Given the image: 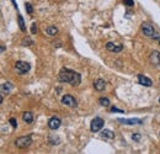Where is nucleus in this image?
<instances>
[{
  "instance_id": "nucleus-19",
  "label": "nucleus",
  "mask_w": 160,
  "mask_h": 154,
  "mask_svg": "<svg viewBox=\"0 0 160 154\" xmlns=\"http://www.w3.org/2000/svg\"><path fill=\"white\" fill-rule=\"evenodd\" d=\"M25 9H26L27 14H32V12H33V7H32V5L30 2H26V4H25Z\"/></svg>"
},
{
  "instance_id": "nucleus-18",
  "label": "nucleus",
  "mask_w": 160,
  "mask_h": 154,
  "mask_svg": "<svg viewBox=\"0 0 160 154\" xmlns=\"http://www.w3.org/2000/svg\"><path fill=\"white\" fill-rule=\"evenodd\" d=\"M98 102L101 106H105V107H108L110 106V100L107 97H100L98 99Z\"/></svg>"
},
{
  "instance_id": "nucleus-9",
  "label": "nucleus",
  "mask_w": 160,
  "mask_h": 154,
  "mask_svg": "<svg viewBox=\"0 0 160 154\" xmlns=\"http://www.w3.org/2000/svg\"><path fill=\"white\" fill-rule=\"evenodd\" d=\"M118 122L122 123V124L135 126V124H142L143 120H140V119H118Z\"/></svg>"
},
{
  "instance_id": "nucleus-8",
  "label": "nucleus",
  "mask_w": 160,
  "mask_h": 154,
  "mask_svg": "<svg viewBox=\"0 0 160 154\" xmlns=\"http://www.w3.org/2000/svg\"><path fill=\"white\" fill-rule=\"evenodd\" d=\"M61 119L59 117H57V116H53V117H51L49 120H48V127L51 128V129H53V131H56L57 128H59L61 127Z\"/></svg>"
},
{
  "instance_id": "nucleus-27",
  "label": "nucleus",
  "mask_w": 160,
  "mask_h": 154,
  "mask_svg": "<svg viewBox=\"0 0 160 154\" xmlns=\"http://www.w3.org/2000/svg\"><path fill=\"white\" fill-rule=\"evenodd\" d=\"M11 1H12V4H14V6H15V7L17 9V4H16V1H15V0H11Z\"/></svg>"
},
{
  "instance_id": "nucleus-4",
  "label": "nucleus",
  "mask_w": 160,
  "mask_h": 154,
  "mask_svg": "<svg viewBox=\"0 0 160 154\" xmlns=\"http://www.w3.org/2000/svg\"><path fill=\"white\" fill-rule=\"evenodd\" d=\"M140 29H142L143 35H144V36H147V37L153 38V36L155 35V30H154V27H153L150 24H148V22H143Z\"/></svg>"
},
{
  "instance_id": "nucleus-1",
  "label": "nucleus",
  "mask_w": 160,
  "mask_h": 154,
  "mask_svg": "<svg viewBox=\"0 0 160 154\" xmlns=\"http://www.w3.org/2000/svg\"><path fill=\"white\" fill-rule=\"evenodd\" d=\"M59 82L62 83H68L71 86H79L81 83V75L74 70H70L68 68H63L59 72Z\"/></svg>"
},
{
  "instance_id": "nucleus-3",
  "label": "nucleus",
  "mask_w": 160,
  "mask_h": 154,
  "mask_svg": "<svg viewBox=\"0 0 160 154\" xmlns=\"http://www.w3.org/2000/svg\"><path fill=\"white\" fill-rule=\"evenodd\" d=\"M15 68H16V70L19 72V74H26V73L30 72L31 65H30V63H27V62L17 61L16 64H15Z\"/></svg>"
},
{
  "instance_id": "nucleus-24",
  "label": "nucleus",
  "mask_w": 160,
  "mask_h": 154,
  "mask_svg": "<svg viewBox=\"0 0 160 154\" xmlns=\"http://www.w3.org/2000/svg\"><path fill=\"white\" fill-rule=\"evenodd\" d=\"M111 112H118V114H125V110H120V109H117V107H112L111 109Z\"/></svg>"
},
{
  "instance_id": "nucleus-14",
  "label": "nucleus",
  "mask_w": 160,
  "mask_h": 154,
  "mask_svg": "<svg viewBox=\"0 0 160 154\" xmlns=\"http://www.w3.org/2000/svg\"><path fill=\"white\" fill-rule=\"evenodd\" d=\"M12 84L11 83H9V82H6V83H4L2 85H1V92L2 94H10V91L12 90Z\"/></svg>"
},
{
  "instance_id": "nucleus-15",
  "label": "nucleus",
  "mask_w": 160,
  "mask_h": 154,
  "mask_svg": "<svg viewBox=\"0 0 160 154\" xmlns=\"http://www.w3.org/2000/svg\"><path fill=\"white\" fill-rule=\"evenodd\" d=\"M22 120H24L26 123H29V124L33 122V115H32V112H30V111L24 112V115H22Z\"/></svg>"
},
{
  "instance_id": "nucleus-10",
  "label": "nucleus",
  "mask_w": 160,
  "mask_h": 154,
  "mask_svg": "<svg viewBox=\"0 0 160 154\" xmlns=\"http://www.w3.org/2000/svg\"><path fill=\"white\" fill-rule=\"evenodd\" d=\"M138 82H139L140 85H144V86H152L153 85V82L149 78H147V77H144L142 74L138 75Z\"/></svg>"
},
{
  "instance_id": "nucleus-20",
  "label": "nucleus",
  "mask_w": 160,
  "mask_h": 154,
  "mask_svg": "<svg viewBox=\"0 0 160 154\" xmlns=\"http://www.w3.org/2000/svg\"><path fill=\"white\" fill-rule=\"evenodd\" d=\"M49 143H51V144H58V143H59V138H58V137L54 138L53 136H51V137H49Z\"/></svg>"
},
{
  "instance_id": "nucleus-2",
  "label": "nucleus",
  "mask_w": 160,
  "mask_h": 154,
  "mask_svg": "<svg viewBox=\"0 0 160 154\" xmlns=\"http://www.w3.org/2000/svg\"><path fill=\"white\" fill-rule=\"evenodd\" d=\"M32 143V137L31 136H24V137H20L15 141V146L20 149H25L27 147H30Z\"/></svg>"
},
{
  "instance_id": "nucleus-25",
  "label": "nucleus",
  "mask_w": 160,
  "mask_h": 154,
  "mask_svg": "<svg viewBox=\"0 0 160 154\" xmlns=\"http://www.w3.org/2000/svg\"><path fill=\"white\" fill-rule=\"evenodd\" d=\"M123 4L126 6H133L134 5V1L133 0H123Z\"/></svg>"
},
{
  "instance_id": "nucleus-28",
  "label": "nucleus",
  "mask_w": 160,
  "mask_h": 154,
  "mask_svg": "<svg viewBox=\"0 0 160 154\" xmlns=\"http://www.w3.org/2000/svg\"><path fill=\"white\" fill-rule=\"evenodd\" d=\"M159 101H160V99H159Z\"/></svg>"
},
{
  "instance_id": "nucleus-17",
  "label": "nucleus",
  "mask_w": 160,
  "mask_h": 154,
  "mask_svg": "<svg viewBox=\"0 0 160 154\" xmlns=\"http://www.w3.org/2000/svg\"><path fill=\"white\" fill-rule=\"evenodd\" d=\"M17 20H19V27H20V30L22 31V32H25V31H26V25H25V21H24V19H22V16L19 15V16H17Z\"/></svg>"
},
{
  "instance_id": "nucleus-21",
  "label": "nucleus",
  "mask_w": 160,
  "mask_h": 154,
  "mask_svg": "<svg viewBox=\"0 0 160 154\" xmlns=\"http://www.w3.org/2000/svg\"><path fill=\"white\" fill-rule=\"evenodd\" d=\"M32 43H33V41H32L31 38H29V37H26V38L22 41V44H24V46H31Z\"/></svg>"
},
{
  "instance_id": "nucleus-16",
  "label": "nucleus",
  "mask_w": 160,
  "mask_h": 154,
  "mask_svg": "<svg viewBox=\"0 0 160 154\" xmlns=\"http://www.w3.org/2000/svg\"><path fill=\"white\" fill-rule=\"evenodd\" d=\"M46 32H47V35H49V36H56V35L58 33V29H57L56 26H48Z\"/></svg>"
},
{
  "instance_id": "nucleus-13",
  "label": "nucleus",
  "mask_w": 160,
  "mask_h": 154,
  "mask_svg": "<svg viewBox=\"0 0 160 154\" xmlns=\"http://www.w3.org/2000/svg\"><path fill=\"white\" fill-rule=\"evenodd\" d=\"M101 138H103V139H113L115 138V133L111 129H103L101 132Z\"/></svg>"
},
{
  "instance_id": "nucleus-5",
  "label": "nucleus",
  "mask_w": 160,
  "mask_h": 154,
  "mask_svg": "<svg viewBox=\"0 0 160 154\" xmlns=\"http://www.w3.org/2000/svg\"><path fill=\"white\" fill-rule=\"evenodd\" d=\"M106 49L112 53H120L123 49V46L118 42H108V43H106Z\"/></svg>"
},
{
  "instance_id": "nucleus-26",
  "label": "nucleus",
  "mask_w": 160,
  "mask_h": 154,
  "mask_svg": "<svg viewBox=\"0 0 160 154\" xmlns=\"http://www.w3.org/2000/svg\"><path fill=\"white\" fill-rule=\"evenodd\" d=\"M37 32V25H36V22H33L31 26V33H36Z\"/></svg>"
},
{
  "instance_id": "nucleus-22",
  "label": "nucleus",
  "mask_w": 160,
  "mask_h": 154,
  "mask_svg": "<svg viewBox=\"0 0 160 154\" xmlns=\"http://www.w3.org/2000/svg\"><path fill=\"white\" fill-rule=\"evenodd\" d=\"M140 138H142V136H140L139 133H134V134H132V139H133L134 142H139V141H140Z\"/></svg>"
},
{
  "instance_id": "nucleus-29",
  "label": "nucleus",
  "mask_w": 160,
  "mask_h": 154,
  "mask_svg": "<svg viewBox=\"0 0 160 154\" xmlns=\"http://www.w3.org/2000/svg\"><path fill=\"white\" fill-rule=\"evenodd\" d=\"M159 136H160V133H159Z\"/></svg>"
},
{
  "instance_id": "nucleus-11",
  "label": "nucleus",
  "mask_w": 160,
  "mask_h": 154,
  "mask_svg": "<svg viewBox=\"0 0 160 154\" xmlns=\"http://www.w3.org/2000/svg\"><path fill=\"white\" fill-rule=\"evenodd\" d=\"M149 59L152 62V64H154V65H160V52H158V51L152 52Z\"/></svg>"
},
{
  "instance_id": "nucleus-6",
  "label": "nucleus",
  "mask_w": 160,
  "mask_h": 154,
  "mask_svg": "<svg viewBox=\"0 0 160 154\" xmlns=\"http://www.w3.org/2000/svg\"><path fill=\"white\" fill-rule=\"evenodd\" d=\"M62 104H64L65 106H69V107H76L78 106V102L74 99V96H71L69 94L64 95L63 97H62Z\"/></svg>"
},
{
  "instance_id": "nucleus-7",
  "label": "nucleus",
  "mask_w": 160,
  "mask_h": 154,
  "mask_svg": "<svg viewBox=\"0 0 160 154\" xmlns=\"http://www.w3.org/2000/svg\"><path fill=\"white\" fill-rule=\"evenodd\" d=\"M102 127H103V120H102V119L95 117V119L91 121V124H90L91 132H98L100 129H102Z\"/></svg>"
},
{
  "instance_id": "nucleus-12",
  "label": "nucleus",
  "mask_w": 160,
  "mask_h": 154,
  "mask_svg": "<svg viewBox=\"0 0 160 154\" xmlns=\"http://www.w3.org/2000/svg\"><path fill=\"white\" fill-rule=\"evenodd\" d=\"M94 88H95V90H97V91H103L105 88H106V82L103 79H97V80H95V83H94Z\"/></svg>"
},
{
  "instance_id": "nucleus-23",
  "label": "nucleus",
  "mask_w": 160,
  "mask_h": 154,
  "mask_svg": "<svg viewBox=\"0 0 160 154\" xmlns=\"http://www.w3.org/2000/svg\"><path fill=\"white\" fill-rule=\"evenodd\" d=\"M9 122H10V124H11L14 128H16V127H17V121H16V119H10V120H9Z\"/></svg>"
}]
</instances>
